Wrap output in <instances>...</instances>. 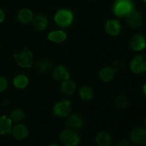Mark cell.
I'll return each mask as SVG.
<instances>
[{
  "instance_id": "8992f818",
  "label": "cell",
  "mask_w": 146,
  "mask_h": 146,
  "mask_svg": "<svg viewBox=\"0 0 146 146\" xmlns=\"http://www.w3.org/2000/svg\"><path fill=\"white\" fill-rule=\"evenodd\" d=\"M70 102L67 100L58 102L52 108V113L56 116H66L70 112Z\"/></svg>"
},
{
  "instance_id": "f546056e",
  "label": "cell",
  "mask_w": 146,
  "mask_h": 146,
  "mask_svg": "<svg viewBox=\"0 0 146 146\" xmlns=\"http://www.w3.org/2000/svg\"><path fill=\"white\" fill-rule=\"evenodd\" d=\"M144 1H145V0H144Z\"/></svg>"
},
{
  "instance_id": "ffe728a7",
  "label": "cell",
  "mask_w": 146,
  "mask_h": 146,
  "mask_svg": "<svg viewBox=\"0 0 146 146\" xmlns=\"http://www.w3.org/2000/svg\"><path fill=\"white\" fill-rule=\"evenodd\" d=\"M33 18V13L28 9H22L18 14L19 21L23 24L28 23Z\"/></svg>"
},
{
  "instance_id": "7c38bea8",
  "label": "cell",
  "mask_w": 146,
  "mask_h": 146,
  "mask_svg": "<svg viewBox=\"0 0 146 146\" xmlns=\"http://www.w3.org/2000/svg\"><path fill=\"white\" fill-rule=\"evenodd\" d=\"M126 22L129 27L132 28L139 27L142 23V16L139 13L132 12L127 16Z\"/></svg>"
},
{
  "instance_id": "9a60e30c",
  "label": "cell",
  "mask_w": 146,
  "mask_h": 146,
  "mask_svg": "<svg viewBox=\"0 0 146 146\" xmlns=\"http://www.w3.org/2000/svg\"><path fill=\"white\" fill-rule=\"evenodd\" d=\"M67 36V34L61 30H57L50 32L47 35V38L53 42L61 43L66 40Z\"/></svg>"
},
{
  "instance_id": "7402d4cb",
  "label": "cell",
  "mask_w": 146,
  "mask_h": 146,
  "mask_svg": "<svg viewBox=\"0 0 146 146\" xmlns=\"http://www.w3.org/2000/svg\"><path fill=\"white\" fill-rule=\"evenodd\" d=\"M79 95L84 100H89L93 98L94 91L89 86H83L79 90Z\"/></svg>"
},
{
  "instance_id": "8fae6325",
  "label": "cell",
  "mask_w": 146,
  "mask_h": 146,
  "mask_svg": "<svg viewBox=\"0 0 146 146\" xmlns=\"http://www.w3.org/2000/svg\"><path fill=\"white\" fill-rule=\"evenodd\" d=\"M121 30L119 22L117 20H108L106 25V31L108 35L115 36L118 34Z\"/></svg>"
},
{
  "instance_id": "603a6c76",
  "label": "cell",
  "mask_w": 146,
  "mask_h": 146,
  "mask_svg": "<svg viewBox=\"0 0 146 146\" xmlns=\"http://www.w3.org/2000/svg\"><path fill=\"white\" fill-rule=\"evenodd\" d=\"M13 82L17 88L23 89L29 84V79L26 76L21 74L14 78Z\"/></svg>"
},
{
  "instance_id": "2e32d148",
  "label": "cell",
  "mask_w": 146,
  "mask_h": 146,
  "mask_svg": "<svg viewBox=\"0 0 146 146\" xmlns=\"http://www.w3.org/2000/svg\"><path fill=\"white\" fill-rule=\"evenodd\" d=\"M34 27L36 31L44 30L48 25V22L45 17L42 15H38L34 20Z\"/></svg>"
},
{
  "instance_id": "30bf717a",
  "label": "cell",
  "mask_w": 146,
  "mask_h": 146,
  "mask_svg": "<svg viewBox=\"0 0 146 146\" xmlns=\"http://www.w3.org/2000/svg\"><path fill=\"white\" fill-rule=\"evenodd\" d=\"M52 76L54 79L59 80L68 79L70 75L67 67L62 65L56 67L53 70Z\"/></svg>"
},
{
  "instance_id": "5bb4252c",
  "label": "cell",
  "mask_w": 146,
  "mask_h": 146,
  "mask_svg": "<svg viewBox=\"0 0 146 146\" xmlns=\"http://www.w3.org/2000/svg\"><path fill=\"white\" fill-rule=\"evenodd\" d=\"M66 125L69 128L77 129L83 125V120L79 116L71 115L66 120Z\"/></svg>"
},
{
  "instance_id": "277c9868",
  "label": "cell",
  "mask_w": 146,
  "mask_h": 146,
  "mask_svg": "<svg viewBox=\"0 0 146 146\" xmlns=\"http://www.w3.org/2000/svg\"><path fill=\"white\" fill-rule=\"evenodd\" d=\"M16 61L17 64L22 68L31 67L33 62V57L31 51L27 48L21 51L17 55Z\"/></svg>"
},
{
  "instance_id": "52a82bcc",
  "label": "cell",
  "mask_w": 146,
  "mask_h": 146,
  "mask_svg": "<svg viewBox=\"0 0 146 146\" xmlns=\"http://www.w3.org/2000/svg\"><path fill=\"white\" fill-rule=\"evenodd\" d=\"M130 139L134 144H144L146 142V131L145 129L141 127L136 128L132 131Z\"/></svg>"
},
{
  "instance_id": "ba28073f",
  "label": "cell",
  "mask_w": 146,
  "mask_h": 146,
  "mask_svg": "<svg viewBox=\"0 0 146 146\" xmlns=\"http://www.w3.org/2000/svg\"><path fill=\"white\" fill-rule=\"evenodd\" d=\"M129 47L134 51H140L145 47V38L142 35H135L129 42Z\"/></svg>"
},
{
  "instance_id": "4dcf8cb0",
  "label": "cell",
  "mask_w": 146,
  "mask_h": 146,
  "mask_svg": "<svg viewBox=\"0 0 146 146\" xmlns=\"http://www.w3.org/2000/svg\"><path fill=\"white\" fill-rule=\"evenodd\" d=\"M116 1H119V0H116Z\"/></svg>"
},
{
  "instance_id": "f1b7e54d",
  "label": "cell",
  "mask_w": 146,
  "mask_h": 146,
  "mask_svg": "<svg viewBox=\"0 0 146 146\" xmlns=\"http://www.w3.org/2000/svg\"><path fill=\"white\" fill-rule=\"evenodd\" d=\"M143 95L145 96V84H144L143 87Z\"/></svg>"
},
{
  "instance_id": "ac0fdd59",
  "label": "cell",
  "mask_w": 146,
  "mask_h": 146,
  "mask_svg": "<svg viewBox=\"0 0 146 146\" xmlns=\"http://www.w3.org/2000/svg\"><path fill=\"white\" fill-rule=\"evenodd\" d=\"M11 121L5 116H0V133H9L11 131Z\"/></svg>"
},
{
  "instance_id": "83f0119b",
  "label": "cell",
  "mask_w": 146,
  "mask_h": 146,
  "mask_svg": "<svg viewBox=\"0 0 146 146\" xmlns=\"http://www.w3.org/2000/svg\"><path fill=\"white\" fill-rule=\"evenodd\" d=\"M5 18V14L4 12L0 9V23L3 21Z\"/></svg>"
},
{
  "instance_id": "e0dca14e",
  "label": "cell",
  "mask_w": 146,
  "mask_h": 146,
  "mask_svg": "<svg viewBox=\"0 0 146 146\" xmlns=\"http://www.w3.org/2000/svg\"><path fill=\"white\" fill-rule=\"evenodd\" d=\"M111 137L107 132H100L95 137V141L98 145L102 146H107L111 143Z\"/></svg>"
},
{
  "instance_id": "4316f807",
  "label": "cell",
  "mask_w": 146,
  "mask_h": 146,
  "mask_svg": "<svg viewBox=\"0 0 146 146\" xmlns=\"http://www.w3.org/2000/svg\"><path fill=\"white\" fill-rule=\"evenodd\" d=\"M113 68L116 71L123 70L124 68V63L120 61H116L115 64H113Z\"/></svg>"
},
{
  "instance_id": "484cf974",
  "label": "cell",
  "mask_w": 146,
  "mask_h": 146,
  "mask_svg": "<svg viewBox=\"0 0 146 146\" xmlns=\"http://www.w3.org/2000/svg\"><path fill=\"white\" fill-rule=\"evenodd\" d=\"M7 80L5 78L0 76V92L3 91L7 87Z\"/></svg>"
},
{
  "instance_id": "4fadbf2b",
  "label": "cell",
  "mask_w": 146,
  "mask_h": 146,
  "mask_svg": "<svg viewBox=\"0 0 146 146\" xmlns=\"http://www.w3.org/2000/svg\"><path fill=\"white\" fill-rule=\"evenodd\" d=\"M29 131L27 127L22 124H17L15 125L13 130L14 137L17 139L21 140L25 139L29 136Z\"/></svg>"
},
{
  "instance_id": "5b68a950",
  "label": "cell",
  "mask_w": 146,
  "mask_h": 146,
  "mask_svg": "<svg viewBox=\"0 0 146 146\" xmlns=\"http://www.w3.org/2000/svg\"><path fill=\"white\" fill-rule=\"evenodd\" d=\"M145 61L144 58L141 55L134 57L130 63V69L137 75H140L144 72L145 70Z\"/></svg>"
},
{
  "instance_id": "9c48e42d",
  "label": "cell",
  "mask_w": 146,
  "mask_h": 146,
  "mask_svg": "<svg viewBox=\"0 0 146 146\" xmlns=\"http://www.w3.org/2000/svg\"><path fill=\"white\" fill-rule=\"evenodd\" d=\"M52 66L51 60L47 58L39 59L36 64V70L40 74H46L48 73Z\"/></svg>"
},
{
  "instance_id": "44dd1931",
  "label": "cell",
  "mask_w": 146,
  "mask_h": 146,
  "mask_svg": "<svg viewBox=\"0 0 146 146\" xmlns=\"http://www.w3.org/2000/svg\"><path fill=\"white\" fill-rule=\"evenodd\" d=\"M114 75L113 71L108 66L103 68L99 72L100 78L104 82H107L112 80Z\"/></svg>"
},
{
  "instance_id": "7a4b0ae2",
  "label": "cell",
  "mask_w": 146,
  "mask_h": 146,
  "mask_svg": "<svg viewBox=\"0 0 146 146\" xmlns=\"http://www.w3.org/2000/svg\"><path fill=\"white\" fill-rule=\"evenodd\" d=\"M60 141L66 146H72L78 144L80 140V136L76 129H66L59 135Z\"/></svg>"
},
{
  "instance_id": "d6986e66",
  "label": "cell",
  "mask_w": 146,
  "mask_h": 146,
  "mask_svg": "<svg viewBox=\"0 0 146 146\" xmlns=\"http://www.w3.org/2000/svg\"><path fill=\"white\" fill-rule=\"evenodd\" d=\"M75 88L76 85L75 82L67 79L62 83L60 92L64 94L70 95L75 91Z\"/></svg>"
},
{
  "instance_id": "cb8c5ba5",
  "label": "cell",
  "mask_w": 146,
  "mask_h": 146,
  "mask_svg": "<svg viewBox=\"0 0 146 146\" xmlns=\"http://www.w3.org/2000/svg\"><path fill=\"white\" fill-rule=\"evenodd\" d=\"M25 113L24 111L21 108H17L12 111L11 113V117L14 121H19L22 120L25 117Z\"/></svg>"
},
{
  "instance_id": "6da1fadb",
  "label": "cell",
  "mask_w": 146,
  "mask_h": 146,
  "mask_svg": "<svg viewBox=\"0 0 146 146\" xmlns=\"http://www.w3.org/2000/svg\"><path fill=\"white\" fill-rule=\"evenodd\" d=\"M133 11L132 0H119L113 4L112 8V13L117 17H127Z\"/></svg>"
},
{
  "instance_id": "d4e9b609",
  "label": "cell",
  "mask_w": 146,
  "mask_h": 146,
  "mask_svg": "<svg viewBox=\"0 0 146 146\" xmlns=\"http://www.w3.org/2000/svg\"><path fill=\"white\" fill-rule=\"evenodd\" d=\"M128 102L127 98L123 95H119L115 100V107L117 108H124L127 105Z\"/></svg>"
},
{
  "instance_id": "3957f363",
  "label": "cell",
  "mask_w": 146,
  "mask_h": 146,
  "mask_svg": "<svg viewBox=\"0 0 146 146\" xmlns=\"http://www.w3.org/2000/svg\"><path fill=\"white\" fill-rule=\"evenodd\" d=\"M73 13L66 9L58 11L54 16V21L56 25L61 27L68 26L71 23L73 19Z\"/></svg>"
}]
</instances>
